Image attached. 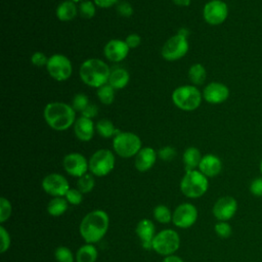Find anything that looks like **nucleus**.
I'll return each mask as SVG.
<instances>
[{
  "instance_id": "79ce46f5",
  "label": "nucleus",
  "mask_w": 262,
  "mask_h": 262,
  "mask_svg": "<svg viewBox=\"0 0 262 262\" xmlns=\"http://www.w3.org/2000/svg\"><path fill=\"white\" fill-rule=\"evenodd\" d=\"M31 61L36 67H46L48 57L41 51H36L31 56Z\"/></svg>"
},
{
  "instance_id": "b1692460",
  "label": "nucleus",
  "mask_w": 262,
  "mask_h": 262,
  "mask_svg": "<svg viewBox=\"0 0 262 262\" xmlns=\"http://www.w3.org/2000/svg\"><path fill=\"white\" fill-rule=\"evenodd\" d=\"M202 158L203 157L201 155V151L196 147H194V146L187 147L184 150L183 157H182L185 170L190 171V170H195L196 168H199Z\"/></svg>"
},
{
  "instance_id": "58836bf2",
  "label": "nucleus",
  "mask_w": 262,
  "mask_h": 262,
  "mask_svg": "<svg viewBox=\"0 0 262 262\" xmlns=\"http://www.w3.org/2000/svg\"><path fill=\"white\" fill-rule=\"evenodd\" d=\"M158 156L161 160L168 162V161L173 160L176 157V149L172 146L167 145V146H164V147L159 149Z\"/></svg>"
},
{
  "instance_id": "4c0bfd02",
  "label": "nucleus",
  "mask_w": 262,
  "mask_h": 262,
  "mask_svg": "<svg viewBox=\"0 0 262 262\" xmlns=\"http://www.w3.org/2000/svg\"><path fill=\"white\" fill-rule=\"evenodd\" d=\"M117 12L123 17H129L133 14V7L128 1H120L117 4Z\"/></svg>"
},
{
  "instance_id": "72a5a7b5",
  "label": "nucleus",
  "mask_w": 262,
  "mask_h": 262,
  "mask_svg": "<svg viewBox=\"0 0 262 262\" xmlns=\"http://www.w3.org/2000/svg\"><path fill=\"white\" fill-rule=\"evenodd\" d=\"M54 257L57 262H74V256L72 251L63 246H60L55 250Z\"/></svg>"
},
{
  "instance_id": "6e6552de",
  "label": "nucleus",
  "mask_w": 262,
  "mask_h": 262,
  "mask_svg": "<svg viewBox=\"0 0 262 262\" xmlns=\"http://www.w3.org/2000/svg\"><path fill=\"white\" fill-rule=\"evenodd\" d=\"M180 246V237L173 229H164L157 233L152 239V250L163 256L175 253Z\"/></svg>"
},
{
  "instance_id": "7c9ffc66",
  "label": "nucleus",
  "mask_w": 262,
  "mask_h": 262,
  "mask_svg": "<svg viewBox=\"0 0 262 262\" xmlns=\"http://www.w3.org/2000/svg\"><path fill=\"white\" fill-rule=\"evenodd\" d=\"M93 174H89V173H86L84 174L83 176L79 177L78 179V182H77V186H78V189L82 192V193H86V192H89L93 189L94 185H95V180L92 176Z\"/></svg>"
},
{
  "instance_id": "bb28decb",
  "label": "nucleus",
  "mask_w": 262,
  "mask_h": 262,
  "mask_svg": "<svg viewBox=\"0 0 262 262\" xmlns=\"http://www.w3.org/2000/svg\"><path fill=\"white\" fill-rule=\"evenodd\" d=\"M188 78L194 86L203 85L207 78L206 68L202 63H193L188 70Z\"/></svg>"
},
{
  "instance_id": "39448f33",
  "label": "nucleus",
  "mask_w": 262,
  "mask_h": 262,
  "mask_svg": "<svg viewBox=\"0 0 262 262\" xmlns=\"http://www.w3.org/2000/svg\"><path fill=\"white\" fill-rule=\"evenodd\" d=\"M209 187L208 177L200 170L186 171L180 182V189L182 193L191 199L202 196Z\"/></svg>"
},
{
  "instance_id": "cd10ccee",
  "label": "nucleus",
  "mask_w": 262,
  "mask_h": 262,
  "mask_svg": "<svg viewBox=\"0 0 262 262\" xmlns=\"http://www.w3.org/2000/svg\"><path fill=\"white\" fill-rule=\"evenodd\" d=\"M68 201L62 196H54L47 205V212L49 215L57 217L62 215L68 210Z\"/></svg>"
},
{
  "instance_id": "1a4fd4ad",
  "label": "nucleus",
  "mask_w": 262,
  "mask_h": 262,
  "mask_svg": "<svg viewBox=\"0 0 262 262\" xmlns=\"http://www.w3.org/2000/svg\"><path fill=\"white\" fill-rule=\"evenodd\" d=\"M115 156L110 149L101 148L96 150L89 160V171L91 174L102 177L112 172L115 168Z\"/></svg>"
},
{
  "instance_id": "393cba45",
  "label": "nucleus",
  "mask_w": 262,
  "mask_h": 262,
  "mask_svg": "<svg viewBox=\"0 0 262 262\" xmlns=\"http://www.w3.org/2000/svg\"><path fill=\"white\" fill-rule=\"evenodd\" d=\"M98 256L97 249L92 244L82 246L76 253L77 262H95Z\"/></svg>"
},
{
  "instance_id": "7ed1b4c3",
  "label": "nucleus",
  "mask_w": 262,
  "mask_h": 262,
  "mask_svg": "<svg viewBox=\"0 0 262 262\" xmlns=\"http://www.w3.org/2000/svg\"><path fill=\"white\" fill-rule=\"evenodd\" d=\"M111 70L105 61L99 58H88L80 67L79 75L84 84L99 88L108 82Z\"/></svg>"
},
{
  "instance_id": "c756f323",
  "label": "nucleus",
  "mask_w": 262,
  "mask_h": 262,
  "mask_svg": "<svg viewBox=\"0 0 262 262\" xmlns=\"http://www.w3.org/2000/svg\"><path fill=\"white\" fill-rule=\"evenodd\" d=\"M79 15L85 19L92 18L96 13V5L91 0H84L78 5Z\"/></svg>"
},
{
  "instance_id": "2eb2a0df",
  "label": "nucleus",
  "mask_w": 262,
  "mask_h": 262,
  "mask_svg": "<svg viewBox=\"0 0 262 262\" xmlns=\"http://www.w3.org/2000/svg\"><path fill=\"white\" fill-rule=\"evenodd\" d=\"M237 211V202L233 196L225 195L216 201L213 206V215L219 221L231 219Z\"/></svg>"
},
{
  "instance_id": "473e14b6",
  "label": "nucleus",
  "mask_w": 262,
  "mask_h": 262,
  "mask_svg": "<svg viewBox=\"0 0 262 262\" xmlns=\"http://www.w3.org/2000/svg\"><path fill=\"white\" fill-rule=\"evenodd\" d=\"M89 99H88V96L84 93H78L76 94L73 99H72V106L73 108L76 111V112H79V113H82L86 106L89 104Z\"/></svg>"
},
{
  "instance_id": "8fccbe9b",
  "label": "nucleus",
  "mask_w": 262,
  "mask_h": 262,
  "mask_svg": "<svg viewBox=\"0 0 262 262\" xmlns=\"http://www.w3.org/2000/svg\"><path fill=\"white\" fill-rule=\"evenodd\" d=\"M259 168H260V172H261V175H262V159L260 161V165H259Z\"/></svg>"
},
{
  "instance_id": "f8f14e48",
  "label": "nucleus",
  "mask_w": 262,
  "mask_h": 262,
  "mask_svg": "<svg viewBox=\"0 0 262 262\" xmlns=\"http://www.w3.org/2000/svg\"><path fill=\"white\" fill-rule=\"evenodd\" d=\"M198 219L196 208L189 203L179 205L173 212L172 221L179 228H188L195 223Z\"/></svg>"
},
{
  "instance_id": "2f4dec72",
  "label": "nucleus",
  "mask_w": 262,
  "mask_h": 262,
  "mask_svg": "<svg viewBox=\"0 0 262 262\" xmlns=\"http://www.w3.org/2000/svg\"><path fill=\"white\" fill-rule=\"evenodd\" d=\"M173 214L165 205H159L154 209V217L160 223H169L172 220Z\"/></svg>"
},
{
  "instance_id": "a211bd4d",
  "label": "nucleus",
  "mask_w": 262,
  "mask_h": 262,
  "mask_svg": "<svg viewBox=\"0 0 262 262\" xmlns=\"http://www.w3.org/2000/svg\"><path fill=\"white\" fill-rule=\"evenodd\" d=\"M136 234L140 238L144 249H152V239L155 237L156 227L149 219H142L136 225Z\"/></svg>"
},
{
  "instance_id": "c85d7f7f",
  "label": "nucleus",
  "mask_w": 262,
  "mask_h": 262,
  "mask_svg": "<svg viewBox=\"0 0 262 262\" xmlns=\"http://www.w3.org/2000/svg\"><path fill=\"white\" fill-rule=\"evenodd\" d=\"M96 94L100 102L103 104H111L115 99V89L108 83L97 88Z\"/></svg>"
},
{
  "instance_id": "ea45409f",
  "label": "nucleus",
  "mask_w": 262,
  "mask_h": 262,
  "mask_svg": "<svg viewBox=\"0 0 262 262\" xmlns=\"http://www.w3.org/2000/svg\"><path fill=\"white\" fill-rule=\"evenodd\" d=\"M250 192L257 198H262V176L254 178L249 186Z\"/></svg>"
},
{
  "instance_id": "4be33fe9",
  "label": "nucleus",
  "mask_w": 262,
  "mask_h": 262,
  "mask_svg": "<svg viewBox=\"0 0 262 262\" xmlns=\"http://www.w3.org/2000/svg\"><path fill=\"white\" fill-rule=\"evenodd\" d=\"M55 13L60 21H71L79 14L77 3L64 0L58 4Z\"/></svg>"
},
{
  "instance_id": "09e8293b",
  "label": "nucleus",
  "mask_w": 262,
  "mask_h": 262,
  "mask_svg": "<svg viewBox=\"0 0 262 262\" xmlns=\"http://www.w3.org/2000/svg\"><path fill=\"white\" fill-rule=\"evenodd\" d=\"M176 34H178V35H180V36H182V37L187 38V37L189 36V30L186 29V28H180V29L177 31Z\"/></svg>"
},
{
  "instance_id": "f257e3e1",
  "label": "nucleus",
  "mask_w": 262,
  "mask_h": 262,
  "mask_svg": "<svg viewBox=\"0 0 262 262\" xmlns=\"http://www.w3.org/2000/svg\"><path fill=\"white\" fill-rule=\"evenodd\" d=\"M43 116L46 124L55 131H64L74 126L76 111L62 101H52L45 105Z\"/></svg>"
},
{
  "instance_id": "9d476101",
  "label": "nucleus",
  "mask_w": 262,
  "mask_h": 262,
  "mask_svg": "<svg viewBox=\"0 0 262 262\" xmlns=\"http://www.w3.org/2000/svg\"><path fill=\"white\" fill-rule=\"evenodd\" d=\"M189 49L188 40L178 34L170 37L163 45L161 54L167 61H175L186 55Z\"/></svg>"
},
{
  "instance_id": "ddd939ff",
  "label": "nucleus",
  "mask_w": 262,
  "mask_h": 262,
  "mask_svg": "<svg viewBox=\"0 0 262 262\" xmlns=\"http://www.w3.org/2000/svg\"><path fill=\"white\" fill-rule=\"evenodd\" d=\"M62 166L68 174L79 178L89 170V161L82 154L71 152L63 158Z\"/></svg>"
},
{
  "instance_id": "37998d69",
  "label": "nucleus",
  "mask_w": 262,
  "mask_h": 262,
  "mask_svg": "<svg viewBox=\"0 0 262 262\" xmlns=\"http://www.w3.org/2000/svg\"><path fill=\"white\" fill-rule=\"evenodd\" d=\"M125 42L126 44L128 45V47L130 49H134V48H137L139 45H140V42H141V38L138 34L136 33H132V34H129L126 39H125Z\"/></svg>"
},
{
  "instance_id": "c03bdc74",
  "label": "nucleus",
  "mask_w": 262,
  "mask_h": 262,
  "mask_svg": "<svg viewBox=\"0 0 262 262\" xmlns=\"http://www.w3.org/2000/svg\"><path fill=\"white\" fill-rule=\"evenodd\" d=\"M97 114H98V107L94 103H89L86 106V108L81 113V116L92 120L97 116Z\"/></svg>"
},
{
  "instance_id": "412c9836",
  "label": "nucleus",
  "mask_w": 262,
  "mask_h": 262,
  "mask_svg": "<svg viewBox=\"0 0 262 262\" xmlns=\"http://www.w3.org/2000/svg\"><path fill=\"white\" fill-rule=\"evenodd\" d=\"M199 170L207 177H215L222 170V162L215 155H205L201 160Z\"/></svg>"
},
{
  "instance_id": "5701e85b",
  "label": "nucleus",
  "mask_w": 262,
  "mask_h": 262,
  "mask_svg": "<svg viewBox=\"0 0 262 262\" xmlns=\"http://www.w3.org/2000/svg\"><path fill=\"white\" fill-rule=\"evenodd\" d=\"M130 81V75L129 72L123 68H116L113 71H111L110 78H108V84L115 89H123L125 88Z\"/></svg>"
},
{
  "instance_id": "e433bc0d",
  "label": "nucleus",
  "mask_w": 262,
  "mask_h": 262,
  "mask_svg": "<svg viewBox=\"0 0 262 262\" xmlns=\"http://www.w3.org/2000/svg\"><path fill=\"white\" fill-rule=\"evenodd\" d=\"M64 196H66V200L68 201V203L71 205H79L83 201L82 192L79 189L70 188Z\"/></svg>"
},
{
  "instance_id": "f704fd0d",
  "label": "nucleus",
  "mask_w": 262,
  "mask_h": 262,
  "mask_svg": "<svg viewBox=\"0 0 262 262\" xmlns=\"http://www.w3.org/2000/svg\"><path fill=\"white\" fill-rule=\"evenodd\" d=\"M216 234L221 238H227L232 233V228L226 221H219L214 226Z\"/></svg>"
},
{
  "instance_id": "dca6fc26",
  "label": "nucleus",
  "mask_w": 262,
  "mask_h": 262,
  "mask_svg": "<svg viewBox=\"0 0 262 262\" xmlns=\"http://www.w3.org/2000/svg\"><path fill=\"white\" fill-rule=\"evenodd\" d=\"M202 94L208 103L220 104L229 97V89L221 82H211L205 86Z\"/></svg>"
},
{
  "instance_id": "a18cd8bd",
  "label": "nucleus",
  "mask_w": 262,
  "mask_h": 262,
  "mask_svg": "<svg viewBox=\"0 0 262 262\" xmlns=\"http://www.w3.org/2000/svg\"><path fill=\"white\" fill-rule=\"evenodd\" d=\"M95 5L100 8H110L119 3V0H93Z\"/></svg>"
},
{
  "instance_id": "c9c22d12",
  "label": "nucleus",
  "mask_w": 262,
  "mask_h": 262,
  "mask_svg": "<svg viewBox=\"0 0 262 262\" xmlns=\"http://www.w3.org/2000/svg\"><path fill=\"white\" fill-rule=\"evenodd\" d=\"M11 204L10 202L5 199L4 196H1L0 199V222L4 223L11 215Z\"/></svg>"
},
{
  "instance_id": "4468645a",
  "label": "nucleus",
  "mask_w": 262,
  "mask_h": 262,
  "mask_svg": "<svg viewBox=\"0 0 262 262\" xmlns=\"http://www.w3.org/2000/svg\"><path fill=\"white\" fill-rule=\"evenodd\" d=\"M42 187L50 195L64 196L70 189V185L64 176L57 173H51L42 180Z\"/></svg>"
},
{
  "instance_id": "f3484780",
  "label": "nucleus",
  "mask_w": 262,
  "mask_h": 262,
  "mask_svg": "<svg viewBox=\"0 0 262 262\" xmlns=\"http://www.w3.org/2000/svg\"><path fill=\"white\" fill-rule=\"evenodd\" d=\"M129 50L130 48L125 40L113 39L104 45L103 54L107 60L112 62H120L127 57Z\"/></svg>"
},
{
  "instance_id": "a19ab883",
  "label": "nucleus",
  "mask_w": 262,
  "mask_h": 262,
  "mask_svg": "<svg viewBox=\"0 0 262 262\" xmlns=\"http://www.w3.org/2000/svg\"><path fill=\"white\" fill-rule=\"evenodd\" d=\"M0 235H1V246L0 252L5 253L10 247V235L4 226H0Z\"/></svg>"
},
{
  "instance_id": "6ab92c4d",
  "label": "nucleus",
  "mask_w": 262,
  "mask_h": 262,
  "mask_svg": "<svg viewBox=\"0 0 262 262\" xmlns=\"http://www.w3.org/2000/svg\"><path fill=\"white\" fill-rule=\"evenodd\" d=\"M95 132V125L91 119L83 116L79 117L74 124V133L81 141H89L93 138Z\"/></svg>"
},
{
  "instance_id": "f03ea898",
  "label": "nucleus",
  "mask_w": 262,
  "mask_h": 262,
  "mask_svg": "<svg viewBox=\"0 0 262 262\" xmlns=\"http://www.w3.org/2000/svg\"><path fill=\"white\" fill-rule=\"evenodd\" d=\"M108 215L102 210H94L88 213L81 221L79 231L87 244L100 241L108 228Z\"/></svg>"
},
{
  "instance_id": "20e7f679",
  "label": "nucleus",
  "mask_w": 262,
  "mask_h": 262,
  "mask_svg": "<svg viewBox=\"0 0 262 262\" xmlns=\"http://www.w3.org/2000/svg\"><path fill=\"white\" fill-rule=\"evenodd\" d=\"M203 94L194 85H182L172 92V101L180 110L191 112L196 110L202 102Z\"/></svg>"
},
{
  "instance_id": "a878e982",
  "label": "nucleus",
  "mask_w": 262,
  "mask_h": 262,
  "mask_svg": "<svg viewBox=\"0 0 262 262\" xmlns=\"http://www.w3.org/2000/svg\"><path fill=\"white\" fill-rule=\"evenodd\" d=\"M95 130L103 138H111L113 136L115 137L117 134L121 132L115 127L113 122L110 121L108 119H100L95 124Z\"/></svg>"
},
{
  "instance_id": "0eeeda50",
  "label": "nucleus",
  "mask_w": 262,
  "mask_h": 262,
  "mask_svg": "<svg viewBox=\"0 0 262 262\" xmlns=\"http://www.w3.org/2000/svg\"><path fill=\"white\" fill-rule=\"evenodd\" d=\"M46 70L53 80L63 82L72 76L73 64L70 58L66 55L55 53L48 57Z\"/></svg>"
},
{
  "instance_id": "de8ad7c7",
  "label": "nucleus",
  "mask_w": 262,
  "mask_h": 262,
  "mask_svg": "<svg viewBox=\"0 0 262 262\" xmlns=\"http://www.w3.org/2000/svg\"><path fill=\"white\" fill-rule=\"evenodd\" d=\"M173 3L177 6H180V7H186L190 4L191 0H172Z\"/></svg>"
},
{
  "instance_id": "423d86ee",
  "label": "nucleus",
  "mask_w": 262,
  "mask_h": 262,
  "mask_svg": "<svg viewBox=\"0 0 262 262\" xmlns=\"http://www.w3.org/2000/svg\"><path fill=\"white\" fill-rule=\"evenodd\" d=\"M141 139L133 132H120L113 139L115 152L122 158H131L138 154L141 147Z\"/></svg>"
},
{
  "instance_id": "aec40b11",
  "label": "nucleus",
  "mask_w": 262,
  "mask_h": 262,
  "mask_svg": "<svg viewBox=\"0 0 262 262\" xmlns=\"http://www.w3.org/2000/svg\"><path fill=\"white\" fill-rule=\"evenodd\" d=\"M158 154L152 147H142L135 156L134 165L139 172H145L149 170L156 163Z\"/></svg>"
},
{
  "instance_id": "49530a36",
  "label": "nucleus",
  "mask_w": 262,
  "mask_h": 262,
  "mask_svg": "<svg viewBox=\"0 0 262 262\" xmlns=\"http://www.w3.org/2000/svg\"><path fill=\"white\" fill-rule=\"evenodd\" d=\"M162 262H183V260L178 256L169 255V256H166Z\"/></svg>"
},
{
  "instance_id": "3c124183",
  "label": "nucleus",
  "mask_w": 262,
  "mask_h": 262,
  "mask_svg": "<svg viewBox=\"0 0 262 262\" xmlns=\"http://www.w3.org/2000/svg\"><path fill=\"white\" fill-rule=\"evenodd\" d=\"M70 1H73V2H75V3H80V2H82V1H84V0H70Z\"/></svg>"
},
{
  "instance_id": "9b49d317",
  "label": "nucleus",
  "mask_w": 262,
  "mask_h": 262,
  "mask_svg": "<svg viewBox=\"0 0 262 262\" xmlns=\"http://www.w3.org/2000/svg\"><path fill=\"white\" fill-rule=\"evenodd\" d=\"M228 16V6L223 0H210L203 8L204 20L211 26L223 24Z\"/></svg>"
}]
</instances>
